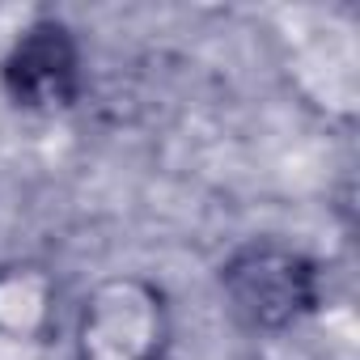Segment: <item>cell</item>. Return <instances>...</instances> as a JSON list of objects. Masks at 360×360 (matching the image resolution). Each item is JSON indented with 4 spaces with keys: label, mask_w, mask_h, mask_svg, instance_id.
<instances>
[{
    "label": "cell",
    "mask_w": 360,
    "mask_h": 360,
    "mask_svg": "<svg viewBox=\"0 0 360 360\" xmlns=\"http://www.w3.org/2000/svg\"><path fill=\"white\" fill-rule=\"evenodd\" d=\"M221 288L250 330H284L318 305V267L280 242H250L221 267Z\"/></svg>",
    "instance_id": "obj_1"
},
{
    "label": "cell",
    "mask_w": 360,
    "mask_h": 360,
    "mask_svg": "<svg viewBox=\"0 0 360 360\" xmlns=\"http://www.w3.org/2000/svg\"><path fill=\"white\" fill-rule=\"evenodd\" d=\"M5 89L26 110H64L81 94V60L64 22H34L9 51Z\"/></svg>",
    "instance_id": "obj_2"
}]
</instances>
